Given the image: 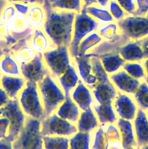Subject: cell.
<instances>
[{"instance_id": "obj_1", "label": "cell", "mask_w": 148, "mask_h": 149, "mask_svg": "<svg viewBox=\"0 0 148 149\" xmlns=\"http://www.w3.org/2000/svg\"><path fill=\"white\" fill-rule=\"evenodd\" d=\"M42 4L46 13L43 25L44 33L55 46L69 47L72 41L75 13L55 11L48 0H44Z\"/></svg>"}, {"instance_id": "obj_2", "label": "cell", "mask_w": 148, "mask_h": 149, "mask_svg": "<svg viewBox=\"0 0 148 149\" xmlns=\"http://www.w3.org/2000/svg\"><path fill=\"white\" fill-rule=\"evenodd\" d=\"M19 103L25 114L41 121L45 117L44 109L39 95L38 84L27 81L19 96Z\"/></svg>"}, {"instance_id": "obj_3", "label": "cell", "mask_w": 148, "mask_h": 149, "mask_svg": "<svg viewBox=\"0 0 148 149\" xmlns=\"http://www.w3.org/2000/svg\"><path fill=\"white\" fill-rule=\"evenodd\" d=\"M13 149H44L41 120L28 116L24 127L12 142Z\"/></svg>"}, {"instance_id": "obj_4", "label": "cell", "mask_w": 148, "mask_h": 149, "mask_svg": "<svg viewBox=\"0 0 148 149\" xmlns=\"http://www.w3.org/2000/svg\"><path fill=\"white\" fill-rule=\"evenodd\" d=\"M39 95L44 109L45 116L52 114L65 100V95L50 75H47L38 84Z\"/></svg>"}, {"instance_id": "obj_5", "label": "cell", "mask_w": 148, "mask_h": 149, "mask_svg": "<svg viewBox=\"0 0 148 149\" xmlns=\"http://www.w3.org/2000/svg\"><path fill=\"white\" fill-rule=\"evenodd\" d=\"M98 27L99 24L97 20L89 15L84 8L81 11V13L75 15L72 41L69 46L70 54L73 58H75L78 55V46L84 38L98 29Z\"/></svg>"}, {"instance_id": "obj_6", "label": "cell", "mask_w": 148, "mask_h": 149, "mask_svg": "<svg viewBox=\"0 0 148 149\" xmlns=\"http://www.w3.org/2000/svg\"><path fill=\"white\" fill-rule=\"evenodd\" d=\"M0 116L8 119L10 125L5 139L12 143L23 130L26 119L18 100L10 99L5 106L0 109Z\"/></svg>"}, {"instance_id": "obj_7", "label": "cell", "mask_w": 148, "mask_h": 149, "mask_svg": "<svg viewBox=\"0 0 148 149\" xmlns=\"http://www.w3.org/2000/svg\"><path fill=\"white\" fill-rule=\"evenodd\" d=\"M41 132L42 136L71 138L78 130L74 124L62 119L57 114H51L41 121Z\"/></svg>"}, {"instance_id": "obj_8", "label": "cell", "mask_w": 148, "mask_h": 149, "mask_svg": "<svg viewBox=\"0 0 148 149\" xmlns=\"http://www.w3.org/2000/svg\"><path fill=\"white\" fill-rule=\"evenodd\" d=\"M45 65L52 77L58 78L68 68L71 64L68 47L59 46L51 49L43 53Z\"/></svg>"}, {"instance_id": "obj_9", "label": "cell", "mask_w": 148, "mask_h": 149, "mask_svg": "<svg viewBox=\"0 0 148 149\" xmlns=\"http://www.w3.org/2000/svg\"><path fill=\"white\" fill-rule=\"evenodd\" d=\"M117 25L129 41H139L148 36V16L125 17L118 21Z\"/></svg>"}, {"instance_id": "obj_10", "label": "cell", "mask_w": 148, "mask_h": 149, "mask_svg": "<svg viewBox=\"0 0 148 149\" xmlns=\"http://www.w3.org/2000/svg\"><path fill=\"white\" fill-rule=\"evenodd\" d=\"M20 68L24 79L36 84H39L46 76L50 74L45 65L43 54L41 53H36L30 61L20 64Z\"/></svg>"}, {"instance_id": "obj_11", "label": "cell", "mask_w": 148, "mask_h": 149, "mask_svg": "<svg viewBox=\"0 0 148 149\" xmlns=\"http://www.w3.org/2000/svg\"><path fill=\"white\" fill-rule=\"evenodd\" d=\"M115 111L120 119L132 121L137 113V106L129 96L118 94L114 100Z\"/></svg>"}, {"instance_id": "obj_12", "label": "cell", "mask_w": 148, "mask_h": 149, "mask_svg": "<svg viewBox=\"0 0 148 149\" xmlns=\"http://www.w3.org/2000/svg\"><path fill=\"white\" fill-rule=\"evenodd\" d=\"M110 79L119 91L126 94L133 95L140 84V81L133 78L124 71L111 74Z\"/></svg>"}, {"instance_id": "obj_13", "label": "cell", "mask_w": 148, "mask_h": 149, "mask_svg": "<svg viewBox=\"0 0 148 149\" xmlns=\"http://www.w3.org/2000/svg\"><path fill=\"white\" fill-rule=\"evenodd\" d=\"M133 130L138 148L148 143V117L145 111L138 109L133 119Z\"/></svg>"}, {"instance_id": "obj_14", "label": "cell", "mask_w": 148, "mask_h": 149, "mask_svg": "<svg viewBox=\"0 0 148 149\" xmlns=\"http://www.w3.org/2000/svg\"><path fill=\"white\" fill-rule=\"evenodd\" d=\"M117 52L125 62H141L145 59L139 41H129L119 47Z\"/></svg>"}, {"instance_id": "obj_15", "label": "cell", "mask_w": 148, "mask_h": 149, "mask_svg": "<svg viewBox=\"0 0 148 149\" xmlns=\"http://www.w3.org/2000/svg\"><path fill=\"white\" fill-rule=\"evenodd\" d=\"M117 127L120 135L122 148H138L133 126L131 121L120 118L117 122Z\"/></svg>"}, {"instance_id": "obj_16", "label": "cell", "mask_w": 148, "mask_h": 149, "mask_svg": "<svg viewBox=\"0 0 148 149\" xmlns=\"http://www.w3.org/2000/svg\"><path fill=\"white\" fill-rule=\"evenodd\" d=\"M93 95L99 104L112 103L117 96V90L111 81L99 83L93 88Z\"/></svg>"}, {"instance_id": "obj_17", "label": "cell", "mask_w": 148, "mask_h": 149, "mask_svg": "<svg viewBox=\"0 0 148 149\" xmlns=\"http://www.w3.org/2000/svg\"><path fill=\"white\" fill-rule=\"evenodd\" d=\"M128 42H129V39L121 33L113 40L102 42L101 44L99 45L98 47L93 49L92 52H88L86 55L90 58H93V57L98 58V57L104 55V54L111 53V52H114L115 51L117 52L119 47L123 46Z\"/></svg>"}, {"instance_id": "obj_18", "label": "cell", "mask_w": 148, "mask_h": 149, "mask_svg": "<svg viewBox=\"0 0 148 149\" xmlns=\"http://www.w3.org/2000/svg\"><path fill=\"white\" fill-rule=\"evenodd\" d=\"M0 82L2 89L10 99H17L19 93L26 85L24 79L7 75L1 76Z\"/></svg>"}, {"instance_id": "obj_19", "label": "cell", "mask_w": 148, "mask_h": 149, "mask_svg": "<svg viewBox=\"0 0 148 149\" xmlns=\"http://www.w3.org/2000/svg\"><path fill=\"white\" fill-rule=\"evenodd\" d=\"M57 114L62 119H65L73 124L78 122L80 116L79 108L73 101L71 97H65V100L58 107Z\"/></svg>"}, {"instance_id": "obj_20", "label": "cell", "mask_w": 148, "mask_h": 149, "mask_svg": "<svg viewBox=\"0 0 148 149\" xmlns=\"http://www.w3.org/2000/svg\"><path fill=\"white\" fill-rule=\"evenodd\" d=\"M72 100L82 111L91 108L93 103L92 97L89 90L83 83L79 82L72 92Z\"/></svg>"}, {"instance_id": "obj_21", "label": "cell", "mask_w": 148, "mask_h": 149, "mask_svg": "<svg viewBox=\"0 0 148 149\" xmlns=\"http://www.w3.org/2000/svg\"><path fill=\"white\" fill-rule=\"evenodd\" d=\"M58 82L60 87L63 89L65 97H70L71 92L78 85L79 83L78 74L75 67L71 65L69 68L58 77Z\"/></svg>"}, {"instance_id": "obj_22", "label": "cell", "mask_w": 148, "mask_h": 149, "mask_svg": "<svg viewBox=\"0 0 148 149\" xmlns=\"http://www.w3.org/2000/svg\"><path fill=\"white\" fill-rule=\"evenodd\" d=\"M76 124L78 132L91 133L99 127L98 119L91 108L84 111V112L80 115Z\"/></svg>"}, {"instance_id": "obj_23", "label": "cell", "mask_w": 148, "mask_h": 149, "mask_svg": "<svg viewBox=\"0 0 148 149\" xmlns=\"http://www.w3.org/2000/svg\"><path fill=\"white\" fill-rule=\"evenodd\" d=\"M98 58L107 74H113L118 72L126 63L117 52L104 54Z\"/></svg>"}, {"instance_id": "obj_24", "label": "cell", "mask_w": 148, "mask_h": 149, "mask_svg": "<svg viewBox=\"0 0 148 149\" xmlns=\"http://www.w3.org/2000/svg\"><path fill=\"white\" fill-rule=\"evenodd\" d=\"M51 43L52 42L47 35L41 30L37 29L33 32L30 40V47L37 53L43 54L46 51L52 49Z\"/></svg>"}, {"instance_id": "obj_25", "label": "cell", "mask_w": 148, "mask_h": 149, "mask_svg": "<svg viewBox=\"0 0 148 149\" xmlns=\"http://www.w3.org/2000/svg\"><path fill=\"white\" fill-rule=\"evenodd\" d=\"M94 111L102 127L112 125L117 119L112 103L97 105L94 106Z\"/></svg>"}, {"instance_id": "obj_26", "label": "cell", "mask_w": 148, "mask_h": 149, "mask_svg": "<svg viewBox=\"0 0 148 149\" xmlns=\"http://www.w3.org/2000/svg\"><path fill=\"white\" fill-rule=\"evenodd\" d=\"M29 25L33 29H39L43 26L46 18V13L43 7L39 5H33L29 9L27 14Z\"/></svg>"}, {"instance_id": "obj_27", "label": "cell", "mask_w": 148, "mask_h": 149, "mask_svg": "<svg viewBox=\"0 0 148 149\" xmlns=\"http://www.w3.org/2000/svg\"><path fill=\"white\" fill-rule=\"evenodd\" d=\"M91 133L78 131L69 138V149H91Z\"/></svg>"}, {"instance_id": "obj_28", "label": "cell", "mask_w": 148, "mask_h": 149, "mask_svg": "<svg viewBox=\"0 0 148 149\" xmlns=\"http://www.w3.org/2000/svg\"><path fill=\"white\" fill-rule=\"evenodd\" d=\"M0 69L4 75L10 77H19L21 74L20 68L17 61L10 55H6L0 62Z\"/></svg>"}, {"instance_id": "obj_29", "label": "cell", "mask_w": 148, "mask_h": 149, "mask_svg": "<svg viewBox=\"0 0 148 149\" xmlns=\"http://www.w3.org/2000/svg\"><path fill=\"white\" fill-rule=\"evenodd\" d=\"M102 42V38L99 33H93L83 39L78 46V55L82 56ZM77 55V56H78Z\"/></svg>"}, {"instance_id": "obj_30", "label": "cell", "mask_w": 148, "mask_h": 149, "mask_svg": "<svg viewBox=\"0 0 148 149\" xmlns=\"http://www.w3.org/2000/svg\"><path fill=\"white\" fill-rule=\"evenodd\" d=\"M53 9L78 13L81 11V0H48Z\"/></svg>"}, {"instance_id": "obj_31", "label": "cell", "mask_w": 148, "mask_h": 149, "mask_svg": "<svg viewBox=\"0 0 148 149\" xmlns=\"http://www.w3.org/2000/svg\"><path fill=\"white\" fill-rule=\"evenodd\" d=\"M44 149H69V138L61 136H43Z\"/></svg>"}, {"instance_id": "obj_32", "label": "cell", "mask_w": 148, "mask_h": 149, "mask_svg": "<svg viewBox=\"0 0 148 149\" xmlns=\"http://www.w3.org/2000/svg\"><path fill=\"white\" fill-rule=\"evenodd\" d=\"M78 74L84 81L91 74V58L86 54L82 56H76L75 58Z\"/></svg>"}, {"instance_id": "obj_33", "label": "cell", "mask_w": 148, "mask_h": 149, "mask_svg": "<svg viewBox=\"0 0 148 149\" xmlns=\"http://www.w3.org/2000/svg\"><path fill=\"white\" fill-rule=\"evenodd\" d=\"M87 14L95 19V20H98L101 23H111L113 20V16L110 13L105 9L99 8V7L89 6L88 7H84Z\"/></svg>"}, {"instance_id": "obj_34", "label": "cell", "mask_w": 148, "mask_h": 149, "mask_svg": "<svg viewBox=\"0 0 148 149\" xmlns=\"http://www.w3.org/2000/svg\"><path fill=\"white\" fill-rule=\"evenodd\" d=\"M134 100L139 109L148 110V84L145 81L140 83L139 87L133 94Z\"/></svg>"}, {"instance_id": "obj_35", "label": "cell", "mask_w": 148, "mask_h": 149, "mask_svg": "<svg viewBox=\"0 0 148 149\" xmlns=\"http://www.w3.org/2000/svg\"><path fill=\"white\" fill-rule=\"evenodd\" d=\"M17 42L12 34L11 29L8 23L0 22V47L7 49Z\"/></svg>"}, {"instance_id": "obj_36", "label": "cell", "mask_w": 148, "mask_h": 149, "mask_svg": "<svg viewBox=\"0 0 148 149\" xmlns=\"http://www.w3.org/2000/svg\"><path fill=\"white\" fill-rule=\"evenodd\" d=\"M123 71H126L129 75L138 80H144L147 74L143 65L139 62H127L123 65Z\"/></svg>"}, {"instance_id": "obj_37", "label": "cell", "mask_w": 148, "mask_h": 149, "mask_svg": "<svg viewBox=\"0 0 148 149\" xmlns=\"http://www.w3.org/2000/svg\"><path fill=\"white\" fill-rule=\"evenodd\" d=\"M91 72L94 74L97 80V83L110 82V80L108 74L103 68V65L100 61V58L93 57L91 58Z\"/></svg>"}, {"instance_id": "obj_38", "label": "cell", "mask_w": 148, "mask_h": 149, "mask_svg": "<svg viewBox=\"0 0 148 149\" xmlns=\"http://www.w3.org/2000/svg\"><path fill=\"white\" fill-rule=\"evenodd\" d=\"M110 146L104 130L102 127L97 129L91 138V149H109Z\"/></svg>"}, {"instance_id": "obj_39", "label": "cell", "mask_w": 148, "mask_h": 149, "mask_svg": "<svg viewBox=\"0 0 148 149\" xmlns=\"http://www.w3.org/2000/svg\"><path fill=\"white\" fill-rule=\"evenodd\" d=\"M118 26L115 23H110L106 26L101 27L99 29V34L102 39L107 41H111L117 38L119 36Z\"/></svg>"}, {"instance_id": "obj_40", "label": "cell", "mask_w": 148, "mask_h": 149, "mask_svg": "<svg viewBox=\"0 0 148 149\" xmlns=\"http://www.w3.org/2000/svg\"><path fill=\"white\" fill-rule=\"evenodd\" d=\"M14 55L17 62L21 64L30 61V60L33 59L36 54H35V51L30 47L26 45V46L23 47L21 49H19Z\"/></svg>"}, {"instance_id": "obj_41", "label": "cell", "mask_w": 148, "mask_h": 149, "mask_svg": "<svg viewBox=\"0 0 148 149\" xmlns=\"http://www.w3.org/2000/svg\"><path fill=\"white\" fill-rule=\"evenodd\" d=\"M110 145L120 144V135L118 127L113 125H109L104 130Z\"/></svg>"}, {"instance_id": "obj_42", "label": "cell", "mask_w": 148, "mask_h": 149, "mask_svg": "<svg viewBox=\"0 0 148 149\" xmlns=\"http://www.w3.org/2000/svg\"><path fill=\"white\" fill-rule=\"evenodd\" d=\"M109 9H110V13L113 17L118 21L122 20L126 16V12L122 9L118 4V3L115 1H111L109 4Z\"/></svg>"}, {"instance_id": "obj_43", "label": "cell", "mask_w": 148, "mask_h": 149, "mask_svg": "<svg viewBox=\"0 0 148 149\" xmlns=\"http://www.w3.org/2000/svg\"><path fill=\"white\" fill-rule=\"evenodd\" d=\"M117 2L126 13L133 15H134L136 6L133 0H117Z\"/></svg>"}, {"instance_id": "obj_44", "label": "cell", "mask_w": 148, "mask_h": 149, "mask_svg": "<svg viewBox=\"0 0 148 149\" xmlns=\"http://www.w3.org/2000/svg\"><path fill=\"white\" fill-rule=\"evenodd\" d=\"M16 15L15 9L12 6H8L4 9L1 17V21L6 23H10V21Z\"/></svg>"}, {"instance_id": "obj_45", "label": "cell", "mask_w": 148, "mask_h": 149, "mask_svg": "<svg viewBox=\"0 0 148 149\" xmlns=\"http://www.w3.org/2000/svg\"><path fill=\"white\" fill-rule=\"evenodd\" d=\"M137 9L133 15L145 16L148 13V0H136Z\"/></svg>"}, {"instance_id": "obj_46", "label": "cell", "mask_w": 148, "mask_h": 149, "mask_svg": "<svg viewBox=\"0 0 148 149\" xmlns=\"http://www.w3.org/2000/svg\"><path fill=\"white\" fill-rule=\"evenodd\" d=\"M9 121L7 118L0 116V139L6 138L9 130Z\"/></svg>"}, {"instance_id": "obj_47", "label": "cell", "mask_w": 148, "mask_h": 149, "mask_svg": "<svg viewBox=\"0 0 148 149\" xmlns=\"http://www.w3.org/2000/svg\"><path fill=\"white\" fill-rule=\"evenodd\" d=\"M14 7L19 14L23 15H26L29 11L28 6L26 5V4H23V3L15 2L14 4Z\"/></svg>"}, {"instance_id": "obj_48", "label": "cell", "mask_w": 148, "mask_h": 149, "mask_svg": "<svg viewBox=\"0 0 148 149\" xmlns=\"http://www.w3.org/2000/svg\"><path fill=\"white\" fill-rule=\"evenodd\" d=\"M10 100V97H8L6 92L2 88H0V109L5 106Z\"/></svg>"}, {"instance_id": "obj_49", "label": "cell", "mask_w": 148, "mask_h": 149, "mask_svg": "<svg viewBox=\"0 0 148 149\" xmlns=\"http://www.w3.org/2000/svg\"><path fill=\"white\" fill-rule=\"evenodd\" d=\"M139 44H140L141 47L143 50L144 55H145V58H148V36L146 37L143 38V39L139 40Z\"/></svg>"}, {"instance_id": "obj_50", "label": "cell", "mask_w": 148, "mask_h": 149, "mask_svg": "<svg viewBox=\"0 0 148 149\" xmlns=\"http://www.w3.org/2000/svg\"><path fill=\"white\" fill-rule=\"evenodd\" d=\"M0 149H13L12 143L7 139H0Z\"/></svg>"}, {"instance_id": "obj_51", "label": "cell", "mask_w": 148, "mask_h": 149, "mask_svg": "<svg viewBox=\"0 0 148 149\" xmlns=\"http://www.w3.org/2000/svg\"><path fill=\"white\" fill-rule=\"evenodd\" d=\"M12 2H23L24 4H43L44 0H7Z\"/></svg>"}, {"instance_id": "obj_52", "label": "cell", "mask_w": 148, "mask_h": 149, "mask_svg": "<svg viewBox=\"0 0 148 149\" xmlns=\"http://www.w3.org/2000/svg\"><path fill=\"white\" fill-rule=\"evenodd\" d=\"M83 1L84 2V7H88L97 3V0H83Z\"/></svg>"}, {"instance_id": "obj_53", "label": "cell", "mask_w": 148, "mask_h": 149, "mask_svg": "<svg viewBox=\"0 0 148 149\" xmlns=\"http://www.w3.org/2000/svg\"><path fill=\"white\" fill-rule=\"evenodd\" d=\"M143 66H144V68H145V71H146L147 75H148V58H145V59L144 60Z\"/></svg>"}, {"instance_id": "obj_54", "label": "cell", "mask_w": 148, "mask_h": 149, "mask_svg": "<svg viewBox=\"0 0 148 149\" xmlns=\"http://www.w3.org/2000/svg\"><path fill=\"white\" fill-rule=\"evenodd\" d=\"M97 2L100 4V5H101L102 7H106L108 3L109 0H97Z\"/></svg>"}, {"instance_id": "obj_55", "label": "cell", "mask_w": 148, "mask_h": 149, "mask_svg": "<svg viewBox=\"0 0 148 149\" xmlns=\"http://www.w3.org/2000/svg\"><path fill=\"white\" fill-rule=\"evenodd\" d=\"M121 144H114V145H110L109 149H122Z\"/></svg>"}, {"instance_id": "obj_56", "label": "cell", "mask_w": 148, "mask_h": 149, "mask_svg": "<svg viewBox=\"0 0 148 149\" xmlns=\"http://www.w3.org/2000/svg\"><path fill=\"white\" fill-rule=\"evenodd\" d=\"M4 54H5V52H4V49L0 47V58L3 56V55H4Z\"/></svg>"}, {"instance_id": "obj_57", "label": "cell", "mask_w": 148, "mask_h": 149, "mask_svg": "<svg viewBox=\"0 0 148 149\" xmlns=\"http://www.w3.org/2000/svg\"><path fill=\"white\" fill-rule=\"evenodd\" d=\"M139 149H148V143L146 144V145L140 147V148H139Z\"/></svg>"}, {"instance_id": "obj_58", "label": "cell", "mask_w": 148, "mask_h": 149, "mask_svg": "<svg viewBox=\"0 0 148 149\" xmlns=\"http://www.w3.org/2000/svg\"><path fill=\"white\" fill-rule=\"evenodd\" d=\"M145 81L148 84V75L146 76V77H145Z\"/></svg>"}, {"instance_id": "obj_59", "label": "cell", "mask_w": 148, "mask_h": 149, "mask_svg": "<svg viewBox=\"0 0 148 149\" xmlns=\"http://www.w3.org/2000/svg\"><path fill=\"white\" fill-rule=\"evenodd\" d=\"M138 148H133V147H131V148H122V149H137Z\"/></svg>"}, {"instance_id": "obj_60", "label": "cell", "mask_w": 148, "mask_h": 149, "mask_svg": "<svg viewBox=\"0 0 148 149\" xmlns=\"http://www.w3.org/2000/svg\"><path fill=\"white\" fill-rule=\"evenodd\" d=\"M1 74H0V80H1Z\"/></svg>"}, {"instance_id": "obj_61", "label": "cell", "mask_w": 148, "mask_h": 149, "mask_svg": "<svg viewBox=\"0 0 148 149\" xmlns=\"http://www.w3.org/2000/svg\"><path fill=\"white\" fill-rule=\"evenodd\" d=\"M147 117H148V110H147Z\"/></svg>"}, {"instance_id": "obj_62", "label": "cell", "mask_w": 148, "mask_h": 149, "mask_svg": "<svg viewBox=\"0 0 148 149\" xmlns=\"http://www.w3.org/2000/svg\"><path fill=\"white\" fill-rule=\"evenodd\" d=\"M147 16H148V13H147Z\"/></svg>"}, {"instance_id": "obj_63", "label": "cell", "mask_w": 148, "mask_h": 149, "mask_svg": "<svg viewBox=\"0 0 148 149\" xmlns=\"http://www.w3.org/2000/svg\"><path fill=\"white\" fill-rule=\"evenodd\" d=\"M137 149H139V148H137Z\"/></svg>"}]
</instances>
